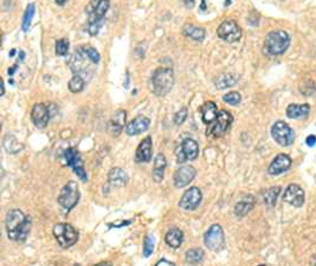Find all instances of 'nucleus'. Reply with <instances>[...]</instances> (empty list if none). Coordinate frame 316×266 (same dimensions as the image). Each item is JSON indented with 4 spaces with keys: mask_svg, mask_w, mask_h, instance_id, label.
<instances>
[{
    "mask_svg": "<svg viewBox=\"0 0 316 266\" xmlns=\"http://www.w3.org/2000/svg\"><path fill=\"white\" fill-rule=\"evenodd\" d=\"M6 231L13 242H24L31 230V221L20 210H12L6 217Z\"/></svg>",
    "mask_w": 316,
    "mask_h": 266,
    "instance_id": "nucleus-1",
    "label": "nucleus"
},
{
    "mask_svg": "<svg viewBox=\"0 0 316 266\" xmlns=\"http://www.w3.org/2000/svg\"><path fill=\"white\" fill-rule=\"evenodd\" d=\"M109 6V0H91L85 8V12L88 14L87 31L91 37L97 36V33L100 32Z\"/></svg>",
    "mask_w": 316,
    "mask_h": 266,
    "instance_id": "nucleus-2",
    "label": "nucleus"
},
{
    "mask_svg": "<svg viewBox=\"0 0 316 266\" xmlns=\"http://www.w3.org/2000/svg\"><path fill=\"white\" fill-rule=\"evenodd\" d=\"M174 85V72L171 68L156 69L151 78L152 93L155 96H166Z\"/></svg>",
    "mask_w": 316,
    "mask_h": 266,
    "instance_id": "nucleus-3",
    "label": "nucleus"
},
{
    "mask_svg": "<svg viewBox=\"0 0 316 266\" xmlns=\"http://www.w3.org/2000/svg\"><path fill=\"white\" fill-rule=\"evenodd\" d=\"M290 37L286 31H271L264 40V52L269 56H281L288 50Z\"/></svg>",
    "mask_w": 316,
    "mask_h": 266,
    "instance_id": "nucleus-4",
    "label": "nucleus"
},
{
    "mask_svg": "<svg viewBox=\"0 0 316 266\" xmlns=\"http://www.w3.org/2000/svg\"><path fill=\"white\" fill-rule=\"evenodd\" d=\"M53 236L60 248L69 249L78 240V232L70 224H57L53 226Z\"/></svg>",
    "mask_w": 316,
    "mask_h": 266,
    "instance_id": "nucleus-5",
    "label": "nucleus"
},
{
    "mask_svg": "<svg viewBox=\"0 0 316 266\" xmlns=\"http://www.w3.org/2000/svg\"><path fill=\"white\" fill-rule=\"evenodd\" d=\"M79 200V188L75 181H69L63 187L58 196V204L65 211H70L78 204Z\"/></svg>",
    "mask_w": 316,
    "mask_h": 266,
    "instance_id": "nucleus-6",
    "label": "nucleus"
},
{
    "mask_svg": "<svg viewBox=\"0 0 316 266\" xmlns=\"http://www.w3.org/2000/svg\"><path fill=\"white\" fill-rule=\"evenodd\" d=\"M271 135H273L274 140L282 147H289L295 140V133H294L292 127L283 121L274 123L273 128H271Z\"/></svg>",
    "mask_w": 316,
    "mask_h": 266,
    "instance_id": "nucleus-7",
    "label": "nucleus"
},
{
    "mask_svg": "<svg viewBox=\"0 0 316 266\" xmlns=\"http://www.w3.org/2000/svg\"><path fill=\"white\" fill-rule=\"evenodd\" d=\"M234 121V117L231 114L226 110H220L217 119L213 121L211 125H209V129H207L206 134L212 137H220L228 132L230 126L232 125Z\"/></svg>",
    "mask_w": 316,
    "mask_h": 266,
    "instance_id": "nucleus-8",
    "label": "nucleus"
},
{
    "mask_svg": "<svg viewBox=\"0 0 316 266\" xmlns=\"http://www.w3.org/2000/svg\"><path fill=\"white\" fill-rule=\"evenodd\" d=\"M217 34L224 42L236 43L242 38V30L235 20L229 19L219 25V27L217 28Z\"/></svg>",
    "mask_w": 316,
    "mask_h": 266,
    "instance_id": "nucleus-9",
    "label": "nucleus"
},
{
    "mask_svg": "<svg viewBox=\"0 0 316 266\" xmlns=\"http://www.w3.org/2000/svg\"><path fill=\"white\" fill-rule=\"evenodd\" d=\"M204 243L206 248L212 251H220L225 245L224 231L220 225H212L204 236Z\"/></svg>",
    "mask_w": 316,
    "mask_h": 266,
    "instance_id": "nucleus-10",
    "label": "nucleus"
},
{
    "mask_svg": "<svg viewBox=\"0 0 316 266\" xmlns=\"http://www.w3.org/2000/svg\"><path fill=\"white\" fill-rule=\"evenodd\" d=\"M175 154H177V161L179 163H184L185 161H193L199 155V145L193 138H185L177 148Z\"/></svg>",
    "mask_w": 316,
    "mask_h": 266,
    "instance_id": "nucleus-11",
    "label": "nucleus"
},
{
    "mask_svg": "<svg viewBox=\"0 0 316 266\" xmlns=\"http://www.w3.org/2000/svg\"><path fill=\"white\" fill-rule=\"evenodd\" d=\"M64 160L69 167H71L73 172L77 175L82 181H87V173H85L84 167H83V161L81 159V155L73 148H68L64 151Z\"/></svg>",
    "mask_w": 316,
    "mask_h": 266,
    "instance_id": "nucleus-12",
    "label": "nucleus"
},
{
    "mask_svg": "<svg viewBox=\"0 0 316 266\" xmlns=\"http://www.w3.org/2000/svg\"><path fill=\"white\" fill-rule=\"evenodd\" d=\"M203 199L202 191L198 187H191L184 193L183 198L180 199L179 206L185 211H193L200 205Z\"/></svg>",
    "mask_w": 316,
    "mask_h": 266,
    "instance_id": "nucleus-13",
    "label": "nucleus"
},
{
    "mask_svg": "<svg viewBox=\"0 0 316 266\" xmlns=\"http://www.w3.org/2000/svg\"><path fill=\"white\" fill-rule=\"evenodd\" d=\"M196 175H197V170L193 166L180 167V168H178L174 173V176H173L174 186L178 187V188L186 187L187 185H190V183L193 181Z\"/></svg>",
    "mask_w": 316,
    "mask_h": 266,
    "instance_id": "nucleus-14",
    "label": "nucleus"
},
{
    "mask_svg": "<svg viewBox=\"0 0 316 266\" xmlns=\"http://www.w3.org/2000/svg\"><path fill=\"white\" fill-rule=\"evenodd\" d=\"M283 200L294 207H301L305 202V191L296 183H292L287 187L283 194Z\"/></svg>",
    "mask_w": 316,
    "mask_h": 266,
    "instance_id": "nucleus-15",
    "label": "nucleus"
},
{
    "mask_svg": "<svg viewBox=\"0 0 316 266\" xmlns=\"http://www.w3.org/2000/svg\"><path fill=\"white\" fill-rule=\"evenodd\" d=\"M31 120L37 128H45L50 120L49 108L43 103L36 104L32 108V112H31Z\"/></svg>",
    "mask_w": 316,
    "mask_h": 266,
    "instance_id": "nucleus-16",
    "label": "nucleus"
},
{
    "mask_svg": "<svg viewBox=\"0 0 316 266\" xmlns=\"http://www.w3.org/2000/svg\"><path fill=\"white\" fill-rule=\"evenodd\" d=\"M290 167H292V159L289 155L279 154L270 163L268 172L270 175H280V174L287 172Z\"/></svg>",
    "mask_w": 316,
    "mask_h": 266,
    "instance_id": "nucleus-17",
    "label": "nucleus"
},
{
    "mask_svg": "<svg viewBox=\"0 0 316 266\" xmlns=\"http://www.w3.org/2000/svg\"><path fill=\"white\" fill-rule=\"evenodd\" d=\"M152 154H153V142L152 137L147 136L146 138L140 142L138 149H136L135 154V160L136 162H149L152 159Z\"/></svg>",
    "mask_w": 316,
    "mask_h": 266,
    "instance_id": "nucleus-18",
    "label": "nucleus"
},
{
    "mask_svg": "<svg viewBox=\"0 0 316 266\" xmlns=\"http://www.w3.org/2000/svg\"><path fill=\"white\" fill-rule=\"evenodd\" d=\"M151 125V120L146 116H138L133 120L132 122H129V125L127 126L126 133L129 136H135L139 134L145 133L147 129L149 128Z\"/></svg>",
    "mask_w": 316,
    "mask_h": 266,
    "instance_id": "nucleus-19",
    "label": "nucleus"
},
{
    "mask_svg": "<svg viewBox=\"0 0 316 266\" xmlns=\"http://www.w3.org/2000/svg\"><path fill=\"white\" fill-rule=\"evenodd\" d=\"M126 119H127V113L124 110L120 109L116 110L114 113V115L111 116L109 126H108V131L113 136H119L122 132L124 125H126Z\"/></svg>",
    "mask_w": 316,
    "mask_h": 266,
    "instance_id": "nucleus-20",
    "label": "nucleus"
},
{
    "mask_svg": "<svg viewBox=\"0 0 316 266\" xmlns=\"http://www.w3.org/2000/svg\"><path fill=\"white\" fill-rule=\"evenodd\" d=\"M128 182V175L123 169L115 167L108 174V183L113 187H123Z\"/></svg>",
    "mask_w": 316,
    "mask_h": 266,
    "instance_id": "nucleus-21",
    "label": "nucleus"
},
{
    "mask_svg": "<svg viewBox=\"0 0 316 266\" xmlns=\"http://www.w3.org/2000/svg\"><path fill=\"white\" fill-rule=\"evenodd\" d=\"M181 32L185 37L190 38V39L196 40V42H203L204 38L206 36L205 30L203 27L197 26V25L193 24H185Z\"/></svg>",
    "mask_w": 316,
    "mask_h": 266,
    "instance_id": "nucleus-22",
    "label": "nucleus"
},
{
    "mask_svg": "<svg viewBox=\"0 0 316 266\" xmlns=\"http://www.w3.org/2000/svg\"><path fill=\"white\" fill-rule=\"evenodd\" d=\"M166 166H167V161L164 154H158L154 160V167H153V180L155 182H161L164 179V174Z\"/></svg>",
    "mask_w": 316,
    "mask_h": 266,
    "instance_id": "nucleus-23",
    "label": "nucleus"
},
{
    "mask_svg": "<svg viewBox=\"0 0 316 266\" xmlns=\"http://www.w3.org/2000/svg\"><path fill=\"white\" fill-rule=\"evenodd\" d=\"M200 113H202V117H203V121L206 125H211L218 116V108H217L215 102H206L200 109Z\"/></svg>",
    "mask_w": 316,
    "mask_h": 266,
    "instance_id": "nucleus-24",
    "label": "nucleus"
},
{
    "mask_svg": "<svg viewBox=\"0 0 316 266\" xmlns=\"http://www.w3.org/2000/svg\"><path fill=\"white\" fill-rule=\"evenodd\" d=\"M311 112L309 104H290L287 108V116L289 119H305Z\"/></svg>",
    "mask_w": 316,
    "mask_h": 266,
    "instance_id": "nucleus-25",
    "label": "nucleus"
},
{
    "mask_svg": "<svg viewBox=\"0 0 316 266\" xmlns=\"http://www.w3.org/2000/svg\"><path fill=\"white\" fill-rule=\"evenodd\" d=\"M165 240H166V244H167L170 248L178 249V248H180L181 244H183L184 233L181 232L179 229H177V227H174V229H171L167 233H166Z\"/></svg>",
    "mask_w": 316,
    "mask_h": 266,
    "instance_id": "nucleus-26",
    "label": "nucleus"
},
{
    "mask_svg": "<svg viewBox=\"0 0 316 266\" xmlns=\"http://www.w3.org/2000/svg\"><path fill=\"white\" fill-rule=\"evenodd\" d=\"M255 206V198L252 195H247L242 199L241 201L237 202L235 207V213L238 217H244L250 212Z\"/></svg>",
    "mask_w": 316,
    "mask_h": 266,
    "instance_id": "nucleus-27",
    "label": "nucleus"
},
{
    "mask_svg": "<svg viewBox=\"0 0 316 266\" xmlns=\"http://www.w3.org/2000/svg\"><path fill=\"white\" fill-rule=\"evenodd\" d=\"M237 81H238V77L234 74H222V75H219L218 77H216L215 85L217 89L223 90V89L234 87V85L237 83Z\"/></svg>",
    "mask_w": 316,
    "mask_h": 266,
    "instance_id": "nucleus-28",
    "label": "nucleus"
},
{
    "mask_svg": "<svg viewBox=\"0 0 316 266\" xmlns=\"http://www.w3.org/2000/svg\"><path fill=\"white\" fill-rule=\"evenodd\" d=\"M280 193H281V187H271V188L267 189V191L262 194L263 202L267 206H275L277 202V199H279Z\"/></svg>",
    "mask_w": 316,
    "mask_h": 266,
    "instance_id": "nucleus-29",
    "label": "nucleus"
},
{
    "mask_svg": "<svg viewBox=\"0 0 316 266\" xmlns=\"http://www.w3.org/2000/svg\"><path fill=\"white\" fill-rule=\"evenodd\" d=\"M4 148L9 154H15L23 149V144L19 143L13 135H6L4 138Z\"/></svg>",
    "mask_w": 316,
    "mask_h": 266,
    "instance_id": "nucleus-30",
    "label": "nucleus"
},
{
    "mask_svg": "<svg viewBox=\"0 0 316 266\" xmlns=\"http://www.w3.org/2000/svg\"><path fill=\"white\" fill-rule=\"evenodd\" d=\"M204 251L202 249H191L186 252L185 261L190 265H198L203 262L204 259Z\"/></svg>",
    "mask_w": 316,
    "mask_h": 266,
    "instance_id": "nucleus-31",
    "label": "nucleus"
},
{
    "mask_svg": "<svg viewBox=\"0 0 316 266\" xmlns=\"http://www.w3.org/2000/svg\"><path fill=\"white\" fill-rule=\"evenodd\" d=\"M85 87V80L82 76L73 75V77L69 81V90L73 94H78L84 89Z\"/></svg>",
    "mask_w": 316,
    "mask_h": 266,
    "instance_id": "nucleus-32",
    "label": "nucleus"
},
{
    "mask_svg": "<svg viewBox=\"0 0 316 266\" xmlns=\"http://www.w3.org/2000/svg\"><path fill=\"white\" fill-rule=\"evenodd\" d=\"M34 12H36V7H34V4H30L27 5L26 9H25V13H24V18H23V24H21V28H23L24 32L30 28L31 21H32Z\"/></svg>",
    "mask_w": 316,
    "mask_h": 266,
    "instance_id": "nucleus-33",
    "label": "nucleus"
},
{
    "mask_svg": "<svg viewBox=\"0 0 316 266\" xmlns=\"http://www.w3.org/2000/svg\"><path fill=\"white\" fill-rule=\"evenodd\" d=\"M154 246H155V242H154V237L153 236H147L145 238V243H143V256L145 257H149L152 255L153 251H154Z\"/></svg>",
    "mask_w": 316,
    "mask_h": 266,
    "instance_id": "nucleus-34",
    "label": "nucleus"
},
{
    "mask_svg": "<svg viewBox=\"0 0 316 266\" xmlns=\"http://www.w3.org/2000/svg\"><path fill=\"white\" fill-rule=\"evenodd\" d=\"M223 100H224L225 103L230 104V106H238L242 101V96L237 91H231V93L224 95Z\"/></svg>",
    "mask_w": 316,
    "mask_h": 266,
    "instance_id": "nucleus-35",
    "label": "nucleus"
},
{
    "mask_svg": "<svg viewBox=\"0 0 316 266\" xmlns=\"http://www.w3.org/2000/svg\"><path fill=\"white\" fill-rule=\"evenodd\" d=\"M69 40L68 39H59L57 40L56 43V55L57 56H66L68 55V51H69Z\"/></svg>",
    "mask_w": 316,
    "mask_h": 266,
    "instance_id": "nucleus-36",
    "label": "nucleus"
},
{
    "mask_svg": "<svg viewBox=\"0 0 316 266\" xmlns=\"http://www.w3.org/2000/svg\"><path fill=\"white\" fill-rule=\"evenodd\" d=\"M82 47L94 64H98V63H100V59H101L100 53H98V51L95 49V47H92L90 45H83Z\"/></svg>",
    "mask_w": 316,
    "mask_h": 266,
    "instance_id": "nucleus-37",
    "label": "nucleus"
},
{
    "mask_svg": "<svg viewBox=\"0 0 316 266\" xmlns=\"http://www.w3.org/2000/svg\"><path fill=\"white\" fill-rule=\"evenodd\" d=\"M300 90L305 96H312L316 91V85L313 81H305L300 87Z\"/></svg>",
    "mask_w": 316,
    "mask_h": 266,
    "instance_id": "nucleus-38",
    "label": "nucleus"
},
{
    "mask_svg": "<svg viewBox=\"0 0 316 266\" xmlns=\"http://www.w3.org/2000/svg\"><path fill=\"white\" fill-rule=\"evenodd\" d=\"M187 115H188L187 108H181V109L179 110V112L174 115V123H175V125H177V126L183 125V123L186 121Z\"/></svg>",
    "mask_w": 316,
    "mask_h": 266,
    "instance_id": "nucleus-39",
    "label": "nucleus"
},
{
    "mask_svg": "<svg viewBox=\"0 0 316 266\" xmlns=\"http://www.w3.org/2000/svg\"><path fill=\"white\" fill-rule=\"evenodd\" d=\"M306 143H307V145H309V147H314L315 143H316V136L309 135L308 137L306 138Z\"/></svg>",
    "mask_w": 316,
    "mask_h": 266,
    "instance_id": "nucleus-40",
    "label": "nucleus"
},
{
    "mask_svg": "<svg viewBox=\"0 0 316 266\" xmlns=\"http://www.w3.org/2000/svg\"><path fill=\"white\" fill-rule=\"evenodd\" d=\"M155 266H175V265H174V263L166 261V259H161V261H159L158 263H156Z\"/></svg>",
    "mask_w": 316,
    "mask_h": 266,
    "instance_id": "nucleus-41",
    "label": "nucleus"
},
{
    "mask_svg": "<svg viewBox=\"0 0 316 266\" xmlns=\"http://www.w3.org/2000/svg\"><path fill=\"white\" fill-rule=\"evenodd\" d=\"M185 1V5L187 6V7H193L194 6V0H184Z\"/></svg>",
    "mask_w": 316,
    "mask_h": 266,
    "instance_id": "nucleus-42",
    "label": "nucleus"
},
{
    "mask_svg": "<svg viewBox=\"0 0 316 266\" xmlns=\"http://www.w3.org/2000/svg\"><path fill=\"white\" fill-rule=\"evenodd\" d=\"M94 266H111L110 263H107V262H103V263H98V264L94 265Z\"/></svg>",
    "mask_w": 316,
    "mask_h": 266,
    "instance_id": "nucleus-43",
    "label": "nucleus"
},
{
    "mask_svg": "<svg viewBox=\"0 0 316 266\" xmlns=\"http://www.w3.org/2000/svg\"><path fill=\"white\" fill-rule=\"evenodd\" d=\"M65 1H66V0H55L56 4H57V5H60V6L64 5V4H65Z\"/></svg>",
    "mask_w": 316,
    "mask_h": 266,
    "instance_id": "nucleus-44",
    "label": "nucleus"
},
{
    "mask_svg": "<svg viewBox=\"0 0 316 266\" xmlns=\"http://www.w3.org/2000/svg\"><path fill=\"white\" fill-rule=\"evenodd\" d=\"M312 266H316V255L312 258Z\"/></svg>",
    "mask_w": 316,
    "mask_h": 266,
    "instance_id": "nucleus-45",
    "label": "nucleus"
},
{
    "mask_svg": "<svg viewBox=\"0 0 316 266\" xmlns=\"http://www.w3.org/2000/svg\"><path fill=\"white\" fill-rule=\"evenodd\" d=\"M73 266H81L79 264H76V265H73Z\"/></svg>",
    "mask_w": 316,
    "mask_h": 266,
    "instance_id": "nucleus-46",
    "label": "nucleus"
},
{
    "mask_svg": "<svg viewBox=\"0 0 316 266\" xmlns=\"http://www.w3.org/2000/svg\"><path fill=\"white\" fill-rule=\"evenodd\" d=\"M258 266H267V265H258Z\"/></svg>",
    "mask_w": 316,
    "mask_h": 266,
    "instance_id": "nucleus-47",
    "label": "nucleus"
}]
</instances>
